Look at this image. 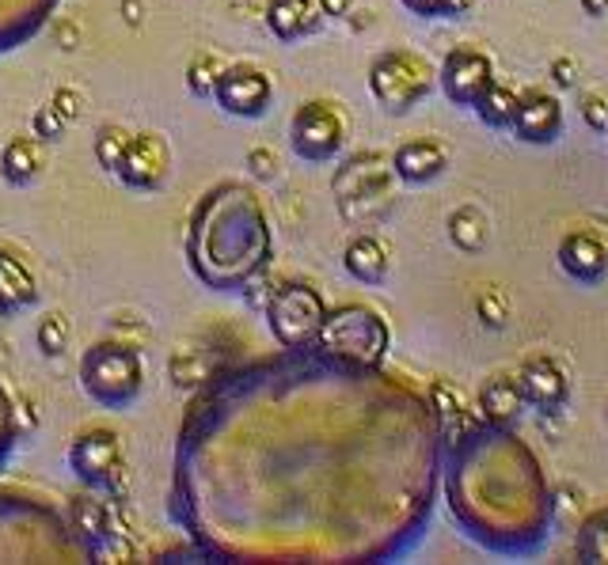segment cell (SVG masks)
I'll return each mask as SVG.
<instances>
[{
  "label": "cell",
  "mask_w": 608,
  "mask_h": 565,
  "mask_svg": "<svg viewBox=\"0 0 608 565\" xmlns=\"http://www.w3.org/2000/svg\"><path fill=\"white\" fill-rule=\"evenodd\" d=\"M220 69H225V65H220L214 53H198V58L190 61V69H187V88L195 91L198 99H214Z\"/></svg>",
  "instance_id": "1f68e13d"
},
{
  "label": "cell",
  "mask_w": 608,
  "mask_h": 565,
  "mask_svg": "<svg viewBox=\"0 0 608 565\" xmlns=\"http://www.w3.org/2000/svg\"><path fill=\"white\" fill-rule=\"evenodd\" d=\"M69 508L20 486H0V562H91Z\"/></svg>",
  "instance_id": "277c9868"
},
{
  "label": "cell",
  "mask_w": 608,
  "mask_h": 565,
  "mask_svg": "<svg viewBox=\"0 0 608 565\" xmlns=\"http://www.w3.org/2000/svg\"><path fill=\"white\" fill-rule=\"evenodd\" d=\"M247 168H252L255 179L271 182L274 175H278V156H274V148H252V152H247Z\"/></svg>",
  "instance_id": "8d00e7d4"
},
{
  "label": "cell",
  "mask_w": 608,
  "mask_h": 565,
  "mask_svg": "<svg viewBox=\"0 0 608 565\" xmlns=\"http://www.w3.org/2000/svg\"><path fill=\"white\" fill-rule=\"evenodd\" d=\"M518 96H521V91H513V88H506V85L494 80V85L479 96V103L472 110L487 129H510L513 115H518Z\"/></svg>",
  "instance_id": "4316f807"
},
{
  "label": "cell",
  "mask_w": 608,
  "mask_h": 565,
  "mask_svg": "<svg viewBox=\"0 0 608 565\" xmlns=\"http://www.w3.org/2000/svg\"><path fill=\"white\" fill-rule=\"evenodd\" d=\"M475 311H479V319H483V327L499 330V327H506V315H510V304H506V296H502V293L487 289V293H479Z\"/></svg>",
  "instance_id": "836d02e7"
},
{
  "label": "cell",
  "mask_w": 608,
  "mask_h": 565,
  "mask_svg": "<svg viewBox=\"0 0 608 565\" xmlns=\"http://www.w3.org/2000/svg\"><path fill=\"white\" fill-rule=\"evenodd\" d=\"M16 440H20V410H16L12 391L0 384V467L16 452Z\"/></svg>",
  "instance_id": "4dcf8cb0"
},
{
  "label": "cell",
  "mask_w": 608,
  "mask_h": 565,
  "mask_svg": "<svg viewBox=\"0 0 608 565\" xmlns=\"http://www.w3.org/2000/svg\"><path fill=\"white\" fill-rule=\"evenodd\" d=\"M389 175H392V160H384V156L376 152L350 156L335 175V198L346 217L357 212V206L381 201L384 194H389Z\"/></svg>",
  "instance_id": "4fadbf2b"
},
{
  "label": "cell",
  "mask_w": 608,
  "mask_h": 565,
  "mask_svg": "<svg viewBox=\"0 0 608 565\" xmlns=\"http://www.w3.org/2000/svg\"><path fill=\"white\" fill-rule=\"evenodd\" d=\"M575 554H578V562H605L608 565V508L605 513H594L582 524Z\"/></svg>",
  "instance_id": "f1b7e54d"
},
{
  "label": "cell",
  "mask_w": 608,
  "mask_h": 565,
  "mask_svg": "<svg viewBox=\"0 0 608 565\" xmlns=\"http://www.w3.org/2000/svg\"><path fill=\"white\" fill-rule=\"evenodd\" d=\"M582 12L594 16V20H601V16H608V0H582Z\"/></svg>",
  "instance_id": "60d3db41"
},
{
  "label": "cell",
  "mask_w": 608,
  "mask_h": 565,
  "mask_svg": "<svg viewBox=\"0 0 608 565\" xmlns=\"http://www.w3.org/2000/svg\"><path fill=\"white\" fill-rule=\"evenodd\" d=\"M50 103L58 107L61 115L69 118V122H77V118L85 115V99H80V91H72V88H58V91H53Z\"/></svg>",
  "instance_id": "74e56055"
},
{
  "label": "cell",
  "mask_w": 608,
  "mask_h": 565,
  "mask_svg": "<svg viewBox=\"0 0 608 565\" xmlns=\"http://www.w3.org/2000/svg\"><path fill=\"white\" fill-rule=\"evenodd\" d=\"M438 85L445 88L449 103L475 107L479 96L494 85V65L483 50H475V46H468V42L453 46V50L445 53V61H441V69H438Z\"/></svg>",
  "instance_id": "7c38bea8"
},
{
  "label": "cell",
  "mask_w": 608,
  "mask_h": 565,
  "mask_svg": "<svg viewBox=\"0 0 608 565\" xmlns=\"http://www.w3.org/2000/svg\"><path fill=\"white\" fill-rule=\"evenodd\" d=\"M445 231H449V239H453L457 251H464V255L483 251L487 239H491V225H487L483 209H475V206H460L449 212Z\"/></svg>",
  "instance_id": "484cf974"
},
{
  "label": "cell",
  "mask_w": 608,
  "mask_h": 565,
  "mask_svg": "<svg viewBox=\"0 0 608 565\" xmlns=\"http://www.w3.org/2000/svg\"><path fill=\"white\" fill-rule=\"evenodd\" d=\"M214 103L233 118H263L274 103V85L259 65L252 61L225 65L217 77Z\"/></svg>",
  "instance_id": "8fae6325"
},
{
  "label": "cell",
  "mask_w": 608,
  "mask_h": 565,
  "mask_svg": "<svg viewBox=\"0 0 608 565\" xmlns=\"http://www.w3.org/2000/svg\"><path fill=\"white\" fill-rule=\"evenodd\" d=\"M445 505L460 532L499 558H537L556 532V494L513 425L479 422L445 452Z\"/></svg>",
  "instance_id": "7a4b0ae2"
},
{
  "label": "cell",
  "mask_w": 608,
  "mask_h": 565,
  "mask_svg": "<svg viewBox=\"0 0 608 565\" xmlns=\"http://www.w3.org/2000/svg\"><path fill=\"white\" fill-rule=\"evenodd\" d=\"M69 470L85 482L88 489H122L126 456L122 440L107 425H88L69 444Z\"/></svg>",
  "instance_id": "9c48e42d"
},
{
  "label": "cell",
  "mask_w": 608,
  "mask_h": 565,
  "mask_svg": "<svg viewBox=\"0 0 608 565\" xmlns=\"http://www.w3.org/2000/svg\"><path fill=\"white\" fill-rule=\"evenodd\" d=\"M39 304V281H35L31 266L16 251L0 247V308L8 315L27 311Z\"/></svg>",
  "instance_id": "44dd1931"
},
{
  "label": "cell",
  "mask_w": 608,
  "mask_h": 565,
  "mask_svg": "<svg viewBox=\"0 0 608 565\" xmlns=\"http://www.w3.org/2000/svg\"><path fill=\"white\" fill-rule=\"evenodd\" d=\"M510 133L521 145H551L563 133V103L543 88H524L518 96V115H513Z\"/></svg>",
  "instance_id": "9a60e30c"
},
{
  "label": "cell",
  "mask_w": 608,
  "mask_h": 565,
  "mask_svg": "<svg viewBox=\"0 0 608 565\" xmlns=\"http://www.w3.org/2000/svg\"><path fill=\"white\" fill-rule=\"evenodd\" d=\"M408 12L414 16H426V20H438V16H457L468 0H400Z\"/></svg>",
  "instance_id": "e575fe53"
},
{
  "label": "cell",
  "mask_w": 608,
  "mask_h": 565,
  "mask_svg": "<svg viewBox=\"0 0 608 565\" xmlns=\"http://www.w3.org/2000/svg\"><path fill=\"white\" fill-rule=\"evenodd\" d=\"M343 266H346V274L354 277V281L381 285L384 277H389V266H392L389 244H384V239H376V236H370V231H362V236H354L346 244Z\"/></svg>",
  "instance_id": "603a6c76"
},
{
  "label": "cell",
  "mask_w": 608,
  "mask_h": 565,
  "mask_svg": "<svg viewBox=\"0 0 608 565\" xmlns=\"http://www.w3.org/2000/svg\"><path fill=\"white\" fill-rule=\"evenodd\" d=\"M80 387L104 410H130L145 387V360L130 341H91L80 357Z\"/></svg>",
  "instance_id": "5b68a950"
},
{
  "label": "cell",
  "mask_w": 608,
  "mask_h": 565,
  "mask_svg": "<svg viewBox=\"0 0 608 565\" xmlns=\"http://www.w3.org/2000/svg\"><path fill=\"white\" fill-rule=\"evenodd\" d=\"M69 319L61 311H46L39 319V327H35V341H39V354L42 357H61L69 349Z\"/></svg>",
  "instance_id": "f546056e"
},
{
  "label": "cell",
  "mask_w": 608,
  "mask_h": 565,
  "mask_svg": "<svg viewBox=\"0 0 608 565\" xmlns=\"http://www.w3.org/2000/svg\"><path fill=\"white\" fill-rule=\"evenodd\" d=\"M46 171V152L39 137H12L0 152V175H4L12 187H31L39 182Z\"/></svg>",
  "instance_id": "d4e9b609"
},
{
  "label": "cell",
  "mask_w": 608,
  "mask_h": 565,
  "mask_svg": "<svg viewBox=\"0 0 608 565\" xmlns=\"http://www.w3.org/2000/svg\"><path fill=\"white\" fill-rule=\"evenodd\" d=\"M274 251V231L259 194L244 182H217L187 220V266L206 289L244 293Z\"/></svg>",
  "instance_id": "3957f363"
},
{
  "label": "cell",
  "mask_w": 608,
  "mask_h": 565,
  "mask_svg": "<svg viewBox=\"0 0 608 565\" xmlns=\"http://www.w3.org/2000/svg\"><path fill=\"white\" fill-rule=\"evenodd\" d=\"M524 391L518 384V376H491L483 387H479V414L483 422L494 425H513L524 410Z\"/></svg>",
  "instance_id": "cb8c5ba5"
},
{
  "label": "cell",
  "mask_w": 608,
  "mask_h": 565,
  "mask_svg": "<svg viewBox=\"0 0 608 565\" xmlns=\"http://www.w3.org/2000/svg\"><path fill=\"white\" fill-rule=\"evenodd\" d=\"M69 521H72V527H77L80 539H85L96 554L104 551L107 539H115V535L122 532L115 505L104 502L99 494H77V497H69Z\"/></svg>",
  "instance_id": "ffe728a7"
},
{
  "label": "cell",
  "mask_w": 608,
  "mask_h": 565,
  "mask_svg": "<svg viewBox=\"0 0 608 565\" xmlns=\"http://www.w3.org/2000/svg\"><path fill=\"white\" fill-rule=\"evenodd\" d=\"M449 168V148L434 141V137H411L392 152V175L411 187L422 182H434L438 175H445Z\"/></svg>",
  "instance_id": "e0dca14e"
},
{
  "label": "cell",
  "mask_w": 608,
  "mask_h": 565,
  "mask_svg": "<svg viewBox=\"0 0 608 565\" xmlns=\"http://www.w3.org/2000/svg\"><path fill=\"white\" fill-rule=\"evenodd\" d=\"M551 80L559 88H575L578 85V61L575 58H556L551 61Z\"/></svg>",
  "instance_id": "f35d334b"
},
{
  "label": "cell",
  "mask_w": 608,
  "mask_h": 565,
  "mask_svg": "<svg viewBox=\"0 0 608 565\" xmlns=\"http://www.w3.org/2000/svg\"><path fill=\"white\" fill-rule=\"evenodd\" d=\"M582 118L589 129H601V133H608V96H601V91H586L582 96Z\"/></svg>",
  "instance_id": "d590c367"
},
{
  "label": "cell",
  "mask_w": 608,
  "mask_h": 565,
  "mask_svg": "<svg viewBox=\"0 0 608 565\" xmlns=\"http://www.w3.org/2000/svg\"><path fill=\"white\" fill-rule=\"evenodd\" d=\"M449 437L408 376L282 346L198 384L175 437L171 521L209 562H400L434 521Z\"/></svg>",
  "instance_id": "6da1fadb"
},
{
  "label": "cell",
  "mask_w": 608,
  "mask_h": 565,
  "mask_svg": "<svg viewBox=\"0 0 608 565\" xmlns=\"http://www.w3.org/2000/svg\"><path fill=\"white\" fill-rule=\"evenodd\" d=\"M31 129H35V137H39L42 145H46V141H61V133L69 129V118L61 115V110L53 107V103H46V107L35 110Z\"/></svg>",
  "instance_id": "d6a6232c"
},
{
  "label": "cell",
  "mask_w": 608,
  "mask_h": 565,
  "mask_svg": "<svg viewBox=\"0 0 608 565\" xmlns=\"http://www.w3.org/2000/svg\"><path fill=\"white\" fill-rule=\"evenodd\" d=\"M518 384L524 391V403L537 406V410H563L570 398V379L551 357L524 360V368L518 373Z\"/></svg>",
  "instance_id": "ac0fdd59"
},
{
  "label": "cell",
  "mask_w": 608,
  "mask_h": 565,
  "mask_svg": "<svg viewBox=\"0 0 608 565\" xmlns=\"http://www.w3.org/2000/svg\"><path fill=\"white\" fill-rule=\"evenodd\" d=\"M61 0H0V53L20 50L27 39L39 34Z\"/></svg>",
  "instance_id": "d6986e66"
},
{
  "label": "cell",
  "mask_w": 608,
  "mask_h": 565,
  "mask_svg": "<svg viewBox=\"0 0 608 565\" xmlns=\"http://www.w3.org/2000/svg\"><path fill=\"white\" fill-rule=\"evenodd\" d=\"M130 141H134V133L130 129H122V126H104L96 133V160H99V168L115 175L118 168H122V160H126V152H130Z\"/></svg>",
  "instance_id": "83f0119b"
},
{
  "label": "cell",
  "mask_w": 608,
  "mask_h": 565,
  "mask_svg": "<svg viewBox=\"0 0 608 565\" xmlns=\"http://www.w3.org/2000/svg\"><path fill=\"white\" fill-rule=\"evenodd\" d=\"M316 346L324 354L357 360V365H384L392 346V330L384 323V315L373 311L370 304H339V308H327Z\"/></svg>",
  "instance_id": "8992f818"
},
{
  "label": "cell",
  "mask_w": 608,
  "mask_h": 565,
  "mask_svg": "<svg viewBox=\"0 0 608 565\" xmlns=\"http://www.w3.org/2000/svg\"><path fill=\"white\" fill-rule=\"evenodd\" d=\"M324 315V296H320V289H312L308 281H285L266 296V327H271L274 341L285 349L316 346Z\"/></svg>",
  "instance_id": "ba28073f"
},
{
  "label": "cell",
  "mask_w": 608,
  "mask_h": 565,
  "mask_svg": "<svg viewBox=\"0 0 608 565\" xmlns=\"http://www.w3.org/2000/svg\"><path fill=\"white\" fill-rule=\"evenodd\" d=\"M290 145L304 163H327L346 145V118L327 99H308L290 118Z\"/></svg>",
  "instance_id": "30bf717a"
},
{
  "label": "cell",
  "mask_w": 608,
  "mask_h": 565,
  "mask_svg": "<svg viewBox=\"0 0 608 565\" xmlns=\"http://www.w3.org/2000/svg\"><path fill=\"white\" fill-rule=\"evenodd\" d=\"M559 270L578 285H597L608 274V244L597 231H567L559 239Z\"/></svg>",
  "instance_id": "2e32d148"
},
{
  "label": "cell",
  "mask_w": 608,
  "mask_h": 565,
  "mask_svg": "<svg viewBox=\"0 0 608 565\" xmlns=\"http://www.w3.org/2000/svg\"><path fill=\"white\" fill-rule=\"evenodd\" d=\"M438 88V69L414 50H384L370 65V96L389 115H408Z\"/></svg>",
  "instance_id": "52a82bcc"
},
{
  "label": "cell",
  "mask_w": 608,
  "mask_h": 565,
  "mask_svg": "<svg viewBox=\"0 0 608 565\" xmlns=\"http://www.w3.org/2000/svg\"><path fill=\"white\" fill-rule=\"evenodd\" d=\"M324 16H346L350 12V0H320Z\"/></svg>",
  "instance_id": "ab89813d"
},
{
  "label": "cell",
  "mask_w": 608,
  "mask_h": 565,
  "mask_svg": "<svg viewBox=\"0 0 608 565\" xmlns=\"http://www.w3.org/2000/svg\"><path fill=\"white\" fill-rule=\"evenodd\" d=\"M171 171V148L160 133H134L130 152H126L122 168L115 175L137 194H153L168 182Z\"/></svg>",
  "instance_id": "5bb4252c"
},
{
  "label": "cell",
  "mask_w": 608,
  "mask_h": 565,
  "mask_svg": "<svg viewBox=\"0 0 608 565\" xmlns=\"http://www.w3.org/2000/svg\"><path fill=\"white\" fill-rule=\"evenodd\" d=\"M320 20H324V8L316 0H271V8H266V27L282 42H297L312 34Z\"/></svg>",
  "instance_id": "7402d4cb"
}]
</instances>
